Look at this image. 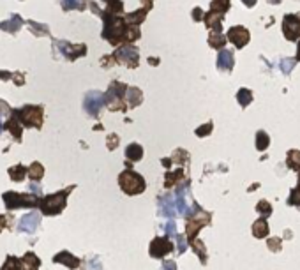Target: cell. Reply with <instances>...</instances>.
Masks as SVG:
<instances>
[{
  "mask_svg": "<svg viewBox=\"0 0 300 270\" xmlns=\"http://www.w3.org/2000/svg\"><path fill=\"white\" fill-rule=\"evenodd\" d=\"M193 19H195V21H203V19H205V12H203L201 7L193 9Z\"/></svg>",
  "mask_w": 300,
  "mask_h": 270,
  "instance_id": "obj_44",
  "label": "cell"
},
{
  "mask_svg": "<svg viewBox=\"0 0 300 270\" xmlns=\"http://www.w3.org/2000/svg\"><path fill=\"white\" fill-rule=\"evenodd\" d=\"M113 58L118 64H124L129 69H134V67H138V64H140V51H138V48L133 46V44H124V46H120L115 51Z\"/></svg>",
  "mask_w": 300,
  "mask_h": 270,
  "instance_id": "obj_8",
  "label": "cell"
},
{
  "mask_svg": "<svg viewBox=\"0 0 300 270\" xmlns=\"http://www.w3.org/2000/svg\"><path fill=\"white\" fill-rule=\"evenodd\" d=\"M0 270H21V258L7 256V260H5V263L2 265Z\"/></svg>",
  "mask_w": 300,
  "mask_h": 270,
  "instance_id": "obj_33",
  "label": "cell"
},
{
  "mask_svg": "<svg viewBox=\"0 0 300 270\" xmlns=\"http://www.w3.org/2000/svg\"><path fill=\"white\" fill-rule=\"evenodd\" d=\"M2 131H4V126H2V115H0V135H2Z\"/></svg>",
  "mask_w": 300,
  "mask_h": 270,
  "instance_id": "obj_56",
  "label": "cell"
},
{
  "mask_svg": "<svg viewBox=\"0 0 300 270\" xmlns=\"http://www.w3.org/2000/svg\"><path fill=\"white\" fill-rule=\"evenodd\" d=\"M28 177H30V180L34 182H39L41 178L44 177V168L41 162H34V164L28 168Z\"/></svg>",
  "mask_w": 300,
  "mask_h": 270,
  "instance_id": "obj_29",
  "label": "cell"
},
{
  "mask_svg": "<svg viewBox=\"0 0 300 270\" xmlns=\"http://www.w3.org/2000/svg\"><path fill=\"white\" fill-rule=\"evenodd\" d=\"M159 216H164V217H177L179 216L175 196L168 194V196H164V198H159Z\"/></svg>",
  "mask_w": 300,
  "mask_h": 270,
  "instance_id": "obj_13",
  "label": "cell"
},
{
  "mask_svg": "<svg viewBox=\"0 0 300 270\" xmlns=\"http://www.w3.org/2000/svg\"><path fill=\"white\" fill-rule=\"evenodd\" d=\"M9 78H12L11 73H5V71H0V80H9Z\"/></svg>",
  "mask_w": 300,
  "mask_h": 270,
  "instance_id": "obj_51",
  "label": "cell"
},
{
  "mask_svg": "<svg viewBox=\"0 0 300 270\" xmlns=\"http://www.w3.org/2000/svg\"><path fill=\"white\" fill-rule=\"evenodd\" d=\"M125 157L131 162L141 161V159H143V148H141V145H138V143L127 145V148H125Z\"/></svg>",
  "mask_w": 300,
  "mask_h": 270,
  "instance_id": "obj_22",
  "label": "cell"
},
{
  "mask_svg": "<svg viewBox=\"0 0 300 270\" xmlns=\"http://www.w3.org/2000/svg\"><path fill=\"white\" fill-rule=\"evenodd\" d=\"M256 210H258V212H260L263 217H269L270 214H272V205H270L267 200H261L260 203L256 205Z\"/></svg>",
  "mask_w": 300,
  "mask_h": 270,
  "instance_id": "obj_36",
  "label": "cell"
},
{
  "mask_svg": "<svg viewBox=\"0 0 300 270\" xmlns=\"http://www.w3.org/2000/svg\"><path fill=\"white\" fill-rule=\"evenodd\" d=\"M297 62H300V41H299V48H297V57H295Z\"/></svg>",
  "mask_w": 300,
  "mask_h": 270,
  "instance_id": "obj_53",
  "label": "cell"
},
{
  "mask_svg": "<svg viewBox=\"0 0 300 270\" xmlns=\"http://www.w3.org/2000/svg\"><path fill=\"white\" fill-rule=\"evenodd\" d=\"M41 223V216L35 212H30L27 216H23L20 219V224H18V230L23 233H35V230L39 228Z\"/></svg>",
  "mask_w": 300,
  "mask_h": 270,
  "instance_id": "obj_14",
  "label": "cell"
},
{
  "mask_svg": "<svg viewBox=\"0 0 300 270\" xmlns=\"http://www.w3.org/2000/svg\"><path fill=\"white\" fill-rule=\"evenodd\" d=\"M253 233L256 239H265L269 235V223L265 221V217H261L253 224Z\"/></svg>",
  "mask_w": 300,
  "mask_h": 270,
  "instance_id": "obj_24",
  "label": "cell"
},
{
  "mask_svg": "<svg viewBox=\"0 0 300 270\" xmlns=\"http://www.w3.org/2000/svg\"><path fill=\"white\" fill-rule=\"evenodd\" d=\"M106 4H108V11L111 12H117V14H124V2L122 0H104Z\"/></svg>",
  "mask_w": 300,
  "mask_h": 270,
  "instance_id": "obj_35",
  "label": "cell"
},
{
  "mask_svg": "<svg viewBox=\"0 0 300 270\" xmlns=\"http://www.w3.org/2000/svg\"><path fill=\"white\" fill-rule=\"evenodd\" d=\"M148 62H150V64H159V58H152V57H150V58H148Z\"/></svg>",
  "mask_w": 300,
  "mask_h": 270,
  "instance_id": "obj_54",
  "label": "cell"
},
{
  "mask_svg": "<svg viewBox=\"0 0 300 270\" xmlns=\"http://www.w3.org/2000/svg\"><path fill=\"white\" fill-rule=\"evenodd\" d=\"M28 25H30V30L34 32L35 35H48L50 34V30H48L46 25L43 23H35V21H28Z\"/></svg>",
  "mask_w": 300,
  "mask_h": 270,
  "instance_id": "obj_37",
  "label": "cell"
},
{
  "mask_svg": "<svg viewBox=\"0 0 300 270\" xmlns=\"http://www.w3.org/2000/svg\"><path fill=\"white\" fill-rule=\"evenodd\" d=\"M73 189H74V185H71V187H67V189L64 191H59V193L48 194V196L41 198V205H39L41 212H43L44 216H57V214H60L66 209L67 196H69V193Z\"/></svg>",
  "mask_w": 300,
  "mask_h": 270,
  "instance_id": "obj_2",
  "label": "cell"
},
{
  "mask_svg": "<svg viewBox=\"0 0 300 270\" xmlns=\"http://www.w3.org/2000/svg\"><path fill=\"white\" fill-rule=\"evenodd\" d=\"M104 105H106L104 94L98 92V90L89 92L85 96V101H83V108H85V112L89 113L90 117H99V112H101V108Z\"/></svg>",
  "mask_w": 300,
  "mask_h": 270,
  "instance_id": "obj_9",
  "label": "cell"
},
{
  "mask_svg": "<svg viewBox=\"0 0 300 270\" xmlns=\"http://www.w3.org/2000/svg\"><path fill=\"white\" fill-rule=\"evenodd\" d=\"M30 191L35 194V196H39V194H41V185L35 184V182H32V184H30Z\"/></svg>",
  "mask_w": 300,
  "mask_h": 270,
  "instance_id": "obj_48",
  "label": "cell"
},
{
  "mask_svg": "<svg viewBox=\"0 0 300 270\" xmlns=\"http://www.w3.org/2000/svg\"><path fill=\"white\" fill-rule=\"evenodd\" d=\"M235 66V55L230 50H221L217 55V69L221 73H231Z\"/></svg>",
  "mask_w": 300,
  "mask_h": 270,
  "instance_id": "obj_15",
  "label": "cell"
},
{
  "mask_svg": "<svg viewBox=\"0 0 300 270\" xmlns=\"http://www.w3.org/2000/svg\"><path fill=\"white\" fill-rule=\"evenodd\" d=\"M295 58H285V60H281V71L285 74H290L292 73V69H293V66H295Z\"/></svg>",
  "mask_w": 300,
  "mask_h": 270,
  "instance_id": "obj_39",
  "label": "cell"
},
{
  "mask_svg": "<svg viewBox=\"0 0 300 270\" xmlns=\"http://www.w3.org/2000/svg\"><path fill=\"white\" fill-rule=\"evenodd\" d=\"M87 0H62V9L64 11H71V9H78V11H83L87 7Z\"/></svg>",
  "mask_w": 300,
  "mask_h": 270,
  "instance_id": "obj_30",
  "label": "cell"
},
{
  "mask_svg": "<svg viewBox=\"0 0 300 270\" xmlns=\"http://www.w3.org/2000/svg\"><path fill=\"white\" fill-rule=\"evenodd\" d=\"M148 11H150V9L141 7V9H138V11L125 14V19H127V23H129V25H133V27H138V28H140V25L143 23V19L147 18Z\"/></svg>",
  "mask_w": 300,
  "mask_h": 270,
  "instance_id": "obj_20",
  "label": "cell"
},
{
  "mask_svg": "<svg viewBox=\"0 0 300 270\" xmlns=\"http://www.w3.org/2000/svg\"><path fill=\"white\" fill-rule=\"evenodd\" d=\"M283 34L288 41H300V14H286L283 18Z\"/></svg>",
  "mask_w": 300,
  "mask_h": 270,
  "instance_id": "obj_10",
  "label": "cell"
},
{
  "mask_svg": "<svg viewBox=\"0 0 300 270\" xmlns=\"http://www.w3.org/2000/svg\"><path fill=\"white\" fill-rule=\"evenodd\" d=\"M212 129H214V124H212V122H207L205 126H201V128L196 129V135H198L200 138H203V136H208V135H210Z\"/></svg>",
  "mask_w": 300,
  "mask_h": 270,
  "instance_id": "obj_40",
  "label": "cell"
},
{
  "mask_svg": "<svg viewBox=\"0 0 300 270\" xmlns=\"http://www.w3.org/2000/svg\"><path fill=\"white\" fill-rule=\"evenodd\" d=\"M125 96H127L129 108H136V106H140L143 103V92L138 87H129Z\"/></svg>",
  "mask_w": 300,
  "mask_h": 270,
  "instance_id": "obj_21",
  "label": "cell"
},
{
  "mask_svg": "<svg viewBox=\"0 0 300 270\" xmlns=\"http://www.w3.org/2000/svg\"><path fill=\"white\" fill-rule=\"evenodd\" d=\"M27 173H28V170L21 164H16V166H11V168H9V177H11V180H14V182H21Z\"/></svg>",
  "mask_w": 300,
  "mask_h": 270,
  "instance_id": "obj_26",
  "label": "cell"
},
{
  "mask_svg": "<svg viewBox=\"0 0 300 270\" xmlns=\"http://www.w3.org/2000/svg\"><path fill=\"white\" fill-rule=\"evenodd\" d=\"M41 260L34 255V253H27L21 258V270H39Z\"/></svg>",
  "mask_w": 300,
  "mask_h": 270,
  "instance_id": "obj_23",
  "label": "cell"
},
{
  "mask_svg": "<svg viewBox=\"0 0 300 270\" xmlns=\"http://www.w3.org/2000/svg\"><path fill=\"white\" fill-rule=\"evenodd\" d=\"M118 147V136L117 135H109L108 136V148L109 150H113V148Z\"/></svg>",
  "mask_w": 300,
  "mask_h": 270,
  "instance_id": "obj_45",
  "label": "cell"
},
{
  "mask_svg": "<svg viewBox=\"0 0 300 270\" xmlns=\"http://www.w3.org/2000/svg\"><path fill=\"white\" fill-rule=\"evenodd\" d=\"M53 50L55 53H60L66 60H76V58L87 55V46L85 44H71L67 41H53Z\"/></svg>",
  "mask_w": 300,
  "mask_h": 270,
  "instance_id": "obj_7",
  "label": "cell"
},
{
  "mask_svg": "<svg viewBox=\"0 0 300 270\" xmlns=\"http://www.w3.org/2000/svg\"><path fill=\"white\" fill-rule=\"evenodd\" d=\"M222 16L224 14H219V12H214V11H210V12H207L205 14V25H207L208 28H210V32H219L221 34V30H222Z\"/></svg>",
  "mask_w": 300,
  "mask_h": 270,
  "instance_id": "obj_17",
  "label": "cell"
},
{
  "mask_svg": "<svg viewBox=\"0 0 300 270\" xmlns=\"http://www.w3.org/2000/svg\"><path fill=\"white\" fill-rule=\"evenodd\" d=\"M16 117L20 120L21 126L25 128H37L41 129L43 126V108L41 106H23L20 110H14Z\"/></svg>",
  "mask_w": 300,
  "mask_h": 270,
  "instance_id": "obj_6",
  "label": "cell"
},
{
  "mask_svg": "<svg viewBox=\"0 0 300 270\" xmlns=\"http://www.w3.org/2000/svg\"><path fill=\"white\" fill-rule=\"evenodd\" d=\"M286 164L295 171H300V152L299 150H290L288 157H286Z\"/></svg>",
  "mask_w": 300,
  "mask_h": 270,
  "instance_id": "obj_31",
  "label": "cell"
},
{
  "mask_svg": "<svg viewBox=\"0 0 300 270\" xmlns=\"http://www.w3.org/2000/svg\"><path fill=\"white\" fill-rule=\"evenodd\" d=\"M102 18V39H106L109 44L118 46V44H131L134 41L141 37V32L138 27L127 23L125 14H117V12H111L108 9L101 11L99 14Z\"/></svg>",
  "mask_w": 300,
  "mask_h": 270,
  "instance_id": "obj_1",
  "label": "cell"
},
{
  "mask_svg": "<svg viewBox=\"0 0 300 270\" xmlns=\"http://www.w3.org/2000/svg\"><path fill=\"white\" fill-rule=\"evenodd\" d=\"M177 178H180V180H186V178H184V170H177V171H173V173H170V171H168V173H166V182H164V185H166L168 189H170L172 185L177 184Z\"/></svg>",
  "mask_w": 300,
  "mask_h": 270,
  "instance_id": "obj_34",
  "label": "cell"
},
{
  "mask_svg": "<svg viewBox=\"0 0 300 270\" xmlns=\"http://www.w3.org/2000/svg\"><path fill=\"white\" fill-rule=\"evenodd\" d=\"M269 4H272V5H277V4H281V0H269Z\"/></svg>",
  "mask_w": 300,
  "mask_h": 270,
  "instance_id": "obj_55",
  "label": "cell"
},
{
  "mask_svg": "<svg viewBox=\"0 0 300 270\" xmlns=\"http://www.w3.org/2000/svg\"><path fill=\"white\" fill-rule=\"evenodd\" d=\"M7 226H11V217L0 216V232H2L4 228H7Z\"/></svg>",
  "mask_w": 300,
  "mask_h": 270,
  "instance_id": "obj_46",
  "label": "cell"
},
{
  "mask_svg": "<svg viewBox=\"0 0 300 270\" xmlns=\"http://www.w3.org/2000/svg\"><path fill=\"white\" fill-rule=\"evenodd\" d=\"M226 39L230 41V43H233L235 48L242 50V48H244L247 43H249L251 35H249V30H247L246 27H242V25H237V27H231L230 30H228Z\"/></svg>",
  "mask_w": 300,
  "mask_h": 270,
  "instance_id": "obj_11",
  "label": "cell"
},
{
  "mask_svg": "<svg viewBox=\"0 0 300 270\" xmlns=\"http://www.w3.org/2000/svg\"><path fill=\"white\" fill-rule=\"evenodd\" d=\"M269 249L274 253L281 251V239H277V237H274V239L269 240Z\"/></svg>",
  "mask_w": 300,
  "mask_h": 270,
  "instance_id": "obj_42",
  "label": "cell"
},
{
  "mask_svg": "<svg viewBox=\"0 0 300 270\" xmlns=\"http://www.w3.org/2000/svg\"><path fill=\"white\" fill-rule=\"evenodd\" d=\"M4 203L7 210H16V209H34V207H39L41 205V196H35V194H20L14 193V191H7L4 193Z\"/></svg>",
  "mask_w": 300,
  "mask_h": 270,
  "instance_id": "obj_5",
  "label": "cell"
},
{
  "mask_svg": "<svg viewBox=\"0 0 300 270\" xmlns=\"http://www.w3.org/2000/svg\"><path fill=\"white\" fill-rule=\"evenodd\" d=\"M164 230H166V233H168V239H170V237H172V239H177V224L173 219L164 226Z\"/></svg>",
  "mask_w": 300,
  "mask_h": 270,
  "instance_id": "obj_41",
  "label": "cell"
},
{
  "mask_svg": "<svg viewBox=\"0 0 300 270\" xmlns=\"http://www.w3.org/2000/svg\"><path fill=\"white\" fill-rule=\"evenodd\" d=\"M21 128H23V126L20 124V120H18V117H16L14 110H12L11 115H9L7 120H5L4 129H7V131L11 133L12 136H14L16 141H21Z\"/></svg>",
  "mask_w": 300,
  "mask_h": 270,
  "instance_id": "obj_16",
  "label": "cell"
},
{
  "mask_svg": "<svg viewBox=\"0 0 300 270\" xmlns=\"http://www.w3.org/2000/svg\"><path fill=\"white\" fill-rule=\"evenodd\" d=\"M163 269L164 270H177V263L175 262H164L163 263Z\"/></svg>",
  "mask_w": 300,
  "mask_h": 270,
  "instance_id": "obj_49",
  "label": "cell"
},
{
  "mask_svg": "<svg viewBox=\"0 0 300 270\" xmlns=\"http://www.w3.org/2000/svg\"><path fill=\"white\" fill-rule=\"evenodd\" d=\"M242 4L246 5V7H254V5H256V0H242Z\"/></svg>",
  "mask_w": 300,
  "mask_h": 270,
  "instance_id": "obj_50",
  "label": "cell"
},
{
  "mask_svg": "<svg viewBox=\"0 0 300 270\" xmlns=\"http://www.w3.org/2000/svg\"><path fill=\"white\" fill-rule=\"evenodd\" d=\"M127 85L120 83V81H111L104 94L106 106H108L111 112H125L127 105H125L124 94H127Z\"/></svg>",
  "mask_w": 300,
  "mask_h": 270,
  "instance_id": "obj_4",
  "label": "cell"
},
{
  "mask_svg": "<svg viewBox=\"0 0 300 270\" xmlns=\"http://www.w3.org/2000/svg\"><path fill=\"white\" fill-rule=\"evenodd\" d=\"M21 25H23V19H21L18 14H12L9 19H5V21L0 23V28L5 30V32H9V34H16V32L21 28Z\"/></svg>",
  "mask_w": 300,
  "mask_h": 270,
  "instance_id": "obj_19",
  "label": "cell"
},
{
  "mask_svg": "<svg viewBox=\"0 0 300 270\" xmlns=\"http://www.w3.org/2000/svg\"><path fill=\"white\" fill-rule=\"evenodd\" d=\"M173 251V242L168 237H157L150 242V256L152 258H164L168 253Z\"/></svg>",
  "mask_w": 300,
  "mask_h": 270,
  "instance_id": "obj_12",
  "label": "cell"
},
{
  "mask_svg": "<svg viewBox=\"0 0 300 270\" xmlns=\"http://www.w3.org/2000/svg\"><path fill=\"white\" fill-rule=\"evenodd\" d=\"M143 2V7H147V9H152V5H154V0H141Z\"/></svg>",
  "mask_w": 300,
  "mask_h": 270,
  "instance_id": "obj_52",
  "label": "cell"
},
{
  "mask_svg": "<svg viewBox=\"0 0 300 270\" xmlns=\"http://www.w3.org/2000/svg\"><path fill=\"white\" fill-rule=\"evenodd\" d=\"M118 185H120V189L124 191L125 194H129V196L141 194L145 191V187H147L145 178L141 177L140 173L133 171L131 168H127V170H124L118 175Z\"/></svg>",
  "mask_w": 300,
  "mask_h": 270,
  "instance_id": "obj_3",
  "label": "cell"
},
{
  "mask_svg": "<svg viewBox=\"0 0 300 270\" xmlns=\"http://www.w3.org/2000/svg\"><path fill=\"white\" fill-rule=\"evenodd\" d=\"M53 262L55 263H62V265H66V267H69V269H78L80 267V260L76 258V256H73L71 255L69 251H62V253H59V255H55V258H53Z\"/></svg>",
  "mask_w": 300,
  "mask_h": 270,
  "instance_id": "obj_18",
  "label": "cell"
},
{
  "mask_svg": "<svg viewBox=\"0 0 300 270\" xmlns=\"http://www.w3.org/2000/svg\"><path fill=\"white\" fill-rule=\"evenodd\" d=\"M237 101L242 108H247V106L253 103V92H251L249 89H240L237 92Z\"/></svg>",
  "mask_w": 300,
  "mask_h": 270,
  "instance_id": "obj_27",
  "label": "cell"
},
{
  "mask_svg": "<svg viewBox=\"0 0 300 270\" xmlns=\"http://www.w3.org/2000/svg\"><path fill=\"white\" fill-rule=\"evenodd\" d=\"M208 46L214 48V50H222V48L226 46V37L219 32H210L208 35Z\"/></svg>",
  "mask_w": 300,
  "mask_h": 270,
  "instance_id": "obj_25",
  "label": "cell"
},
{
  "mask_svg": "<svg viewBox=\"0 0 300 270\" xmlns=\"http://www.w3.org/2000/svg\"><path fill=\"white\" fill-rule=\"evenodd\" d=\"M270 145V138H269V135H267L265 131H258L256 133V148L260 152H263V150H267V147Z\"/></svg>",
  "mask_w": 300,
  "mask_h": 270,
  "instance_id": "obj_32",
  "label": "cell"
},
{
  "mask_svg": "<svg viewBox=\"0 0 300 270\" xmlns=\"http://www.w3.org/2000/svg\"><path fill=\"white\" fill-rule=\"evenodd\" d=\"M12 80H14L16 85H23V83H25V76L21 73H14V74H12Z\"/></svg>",
  "mask_w": 300,
  "mask_h": 270,
  "instance_id": "obj_47",
  "label": "cell"
},
{
  "mask_svg": "<svg viewBox=\"0 0 300 270\" xmlns=\"http://www.w3.org/2000/svg\"><path fill=\"white\" fill-rule=\"evenodd\" d=\"M191 246H193V249L196 251V255L201 258V263L205 265V263H207V253H205V247H203V244L198 242V240H195V242H191Z\"/></svg>",
  "mask_w": 300,
  "mask_h": 270,
  "instance_id": "obj_38",
  "label": "cell"
},
{
  "mask_svg": "<svg viewBox=\"0 0 300 270\" xmlns=\"http://www.w3.org/2000/svg\"><path fill=\"white\" fill-rule=\"evenodd\" d=\"M177 242H179V247H177L179 251H177V253H179V255H182V253L187 249V246H189V244H187V240L184 239L182 235H177Z\"/></svg>",
  "mask_w": 300,
  "mask_h": 270,
  "instance_id": "obj_43",
  "label": "cell"
},
{
  "mask_svg": "<svg viewBox=\"0 0 300 270\" xmlns=\"http://www.w3.org/2000/svg\"><path fill=\"white\" fill-rule=\"evenodd\" d=\"M230 0H212L210 2V11L219 12V14H226L230 11Z\"/></svg>",
  "mask_w": 300,
  "mask_h": 270,
  "instance_id": "obj_28",
  "label": "cell"
}]
</instances>
